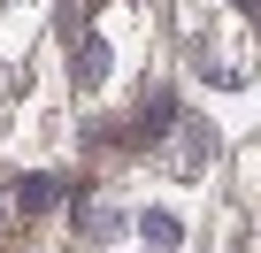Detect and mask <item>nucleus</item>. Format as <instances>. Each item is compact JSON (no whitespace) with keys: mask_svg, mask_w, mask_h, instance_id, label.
Instances as JSON below:
<instances>
[{"mask_svg":"<svg viewBox=\"0 0 261 253\" xmlns=\"http://www.w3.org/2000/svg\"><path fill=\"white\" fill-rule=\"evenodd\" d=\"M46 200H54V184H46V177H31V184H23V192H16V207H23V215H39V207H46Z\"/></svg>","mask_w":261,"mask_h":253,"instance_id":"nucleus-1","label":"nucleus"}]
</instances>
